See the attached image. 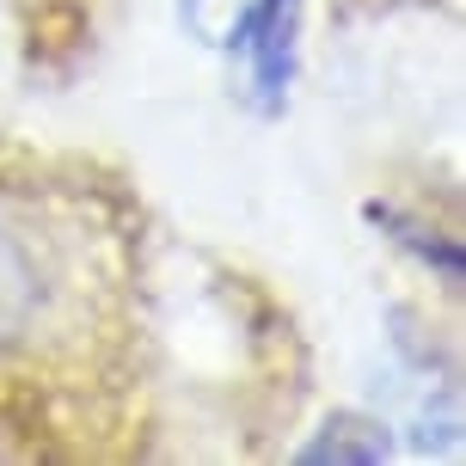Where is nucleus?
Instances as JSON below:
<instances>
[{"label": "nucleus", "mask_w": 466, "mask_h": 466, "mask_svg": "<svg viewBox=\"0 0 466 466\" xmlns=\"http://www.w3.org/2000/svg\"><path fill=\"white\" fill-rule=\"evenodd\" d=\"M301 6L307 0H252L246 6V31L239 49L252 62V98L264 116H277L295 86V62H301Z\"/></svg>", "instance_id": "nucleus-1"}, {"label": "nucleus", "mask_w": 466, "mask_h": 466, "mask_svg": "<svg viewBox=\"0 0 466 466\" xmlns=\"http://www.w3.org/2000/svg\"><path fill=\"white\" fill-rule=\"evenodd\" d=\"M393 454V442H387V423L374 418H356V411H338V418H326V436H313V442L301 448V461H387Z\"/></svg>", "instance_id": "nucleus-2"}, {"label": "nucleus", "mask_w": 466, "mask_h": 466, "mask_svg": "<svg viewBox=\"0 0 466 466\" xmlns=\"http://www.w3.org/2000/svg\"><path fill=\"white\" fill-rule=\"evenodd\" d=\"M246 6H252V0H178V19H185L190 37H203V44H233L239 49Z\"/></svg>", "instance_id": "nucleus-3"}, {"label": "nucleus", "mask_w": 466, "mask_h": 466, "mask_svg": "<svg viewBox=\"0 0 466 466\" xmlns=\"http://www.w3.org/2000/svg\"><path fill=\"white\" fill-rule=\"evenodd\" d=\"M369 221H387V228H399L393 239H399V246H411V252H418L423 264L436 258V264H442V277H448V289L461 282V246H454V239H436L430 228L405 221V215H399V209H387V203H369Z\"/></svg>", "instance_id": "nucleus-4"}]
</instances>
